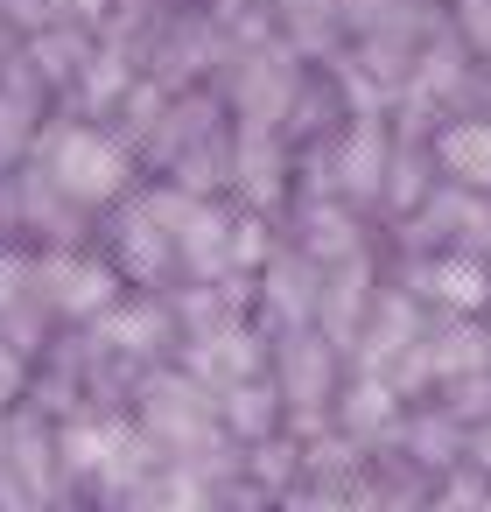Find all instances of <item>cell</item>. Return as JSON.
Returning a JSON list of instances; mask_svg holds the SVG:
<instances>
[{"mask_svg":"<svg viewBox=\"0 0 491 512\" xmlns=\"http://www.w3.org/2000/svg\"><path fill=\"white\" fill-rule=\"evenodd\" d=\"M134 512H204V491L190 477H162V484H141Z\"/></svg>","mask_w":491,"mask_h":512,"instance_id":"cell-3","label":"cell"},{"mask_svg":"<svg viewBox=\"0 0 491 512\" xmlns=\"http://www.w3.org/2000/svg\"><path fill=\"white\" fill-rule=\"evenodd\" d=\"M113 176H120V169H113V155H106L99 141H71V148H64V183H71V190L92 197V190H113Z\"/></svg>","mask_w":491,"mask_h":512,"instance_id":"cell-1","label":"cell"},{"mask_svg":"<svg viewBox=\"0 0 491 512\" xmlns=\"http://www.w3.org/2000/svg\"><path fill=\"white\" fill-rule=\"evenodd\" d=\"M442 155H449V169H456V176L491 183V134H484V127H477V134H449V141H442Z\"/></svg>","mask_w":491,"mask_h":512,"instance_id":"cell-2","label":"cell"}]
</instances>
